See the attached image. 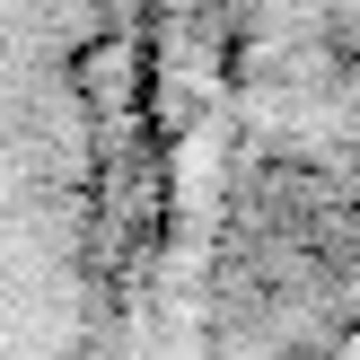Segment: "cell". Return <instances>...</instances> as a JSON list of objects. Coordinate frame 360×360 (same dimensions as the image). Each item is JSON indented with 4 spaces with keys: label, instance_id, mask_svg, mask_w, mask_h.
Instances as JSON below:
<instances>
[{
    "label": "cell",
    "instance_id": "obj_2",
    "mask_svg": "<svg viewBox=\"0 0 360 360\" xmlns=\"http://www.w3.org/2000/svg\"><path fill=\"white\" fill-rule=\"evenodd\" d=\"M141 27L123 9H0V360H105Z\"/></svg>",
    "mask_w": 360,
    "mask_h": 360
},
{
    "label": "cell",
    "instance_id": "obj_1",
    "mask_svg": "<svg viewBox=\"0 0 360 360\" xmlns=\"http://www.w3.org/2000/svg\"><path fill=\"white\" fill-rule=\"evenodd\" d=\"M105 360H360V9H167Z\"/></svg>",
    "mask_w": 360,
    "mask_h": 360
}]
</instances>
